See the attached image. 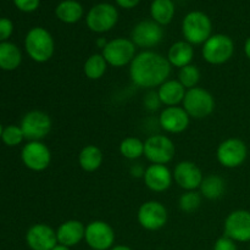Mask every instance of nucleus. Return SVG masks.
Returning a JSON list of instances; mask_svg holds the SVG:
<instances>
[{
  "instance_id": "nucleus-1",
  "label": "nucleus",
  "mask_w": 250,
  "mask_h": 250,
  "mask_svg": "<svg viewBox=\"0 0 250 250\" xmlns=\"http://www.w3.org/2000/svg\"><path fill=\"white\" fill-rule=\"evenodd\" d=\"M172 66L167 58L153 50L137 54L129 65V77L139 88L154 89L168 80Z\"/></svg>"
},
{
  "instance_id": "nucleus-2",
  "label": "nucleus",
  "mask_w": 250,
  "mask_h": 250,
  "mask_svg": "<svg viewBox=\"0 0 250 250\" xmlns=\"http://www.w3.org/2000/svg\"><path fill=\"white\" fill-rule=\"evenodd\" d=\"M24 48L29 58L38 63L50 60L55 51L53 36L43 27H34L24 38Z\"/></svg>"
},
{
  "instance_id": "nucleus-3",
  "label": "nucleus",
  "mask_w": 250,
  "mask_h": 250,
  "mask_svg": "<svg viewBox=\"0 0 250 250\" xmlns=\"http://www.w3.org/2000/svg\"><path fill=\"white\" fill-rule=\"evenodd\" d=\"M212 24L208 15L202 11H192L182 22V34L186 42L192 45L204 44L211 37Z\"/></svg>"
},
{
  "instance_id": "nucleus-4",
  "label": "nucleus",
  "mask_w": 250,
  "mask_h": 250,
  "mask_svg": "<svg viewBox=\"0 0 250 250\" xmlns=\"http://www.w3.org/2000/svg\"><path fill=\"white\" fill-rule=\"evenodd\" d=\"M182 107L192 119H205L215 110V99L209 90L194 87L186 92Z\"/></svg>"
},
{
  "instance_id": "nucleus-5",
  "label": "nucleus",
  "mask_w": 250,
  "mask_h": 250,
  "mask_svg": "<svg viewBox=\"0 0 250 250\" xmlns=\"http://www.w3.org/2000/svg\"><path fill=\"white\" fill-rule=\"evenodd\" d=\"M234 54V43L226 34H214L202 48L203 59L210 65H224Z\"/></svg>"
},
{
  "instance_id": "nucleus-6",
  "label": "nucleus",
  "mask_w": 250,
  "mask_h": 250,
  "mask_svg": "<svg viewBox=\"0 0 250 250\" xmlns=\"http://www.w3.org/2000/svg\"><path fill=\"white\" fill-rule=\"evenodd\" d=\"M136 49V45L131 39L115 38L107 42L102 50V55L104 56L107 65L120 68L131 65L137 55Z\"/></svg>"
},
{
  "instance_id": "nucleus-7",
  "label": "nucleus",
  "mask_w": 250,
  "mask_h": 250,
  "mask_svg": "<svg viewBox=\"0 0 250 250\" xmlns=\"http://www.w3.org/2000/svg\"><path fill=\"white\" fill-rule=\"evenodd\" d=\"M176 154V146L171 138L163 134H153L144 142V156L151 164L167 165Z\"/></svg>"
},
{
  "instance_id": "nucleus-8",
  "label": "nucleus",
  "mask_w": 250,
  "mask_h": 250,
  "mask_svg": "<svg viewBox=\"0 0 250 250\" xmlns=\"http://www.w3.org/2000/svg\"><path fill=\"white\" fill-rule=\"evenodd\" d=\"M217 161L226 168H236L243 165L248 158V148L239 138H229L219 144L216 150Z\"/></svg>"
},
{
  "instance_id": "nucleus-9",
  "label": "nucleus",
  "mask_w": 250,
  "mask_h": 250,
  "mask_svg": "<svg viewBox=\"0 0 250 250\" xmlns=\"http://www.w3.org/2000/svg\"><path fill=\"white\" fill-rule=\"evenodd\" d=\"M20 127L23 132L24 138L28 139L29 142L42 141L50 133L53 121L46 112L33 110V111L27 112L22 117Z\"/></svg>"
},
{
  "instance_id": "nucleus-10",
  "label": "nucleus",
  "mask_w": 250,
  "mask_h": 250,
  "mask_svg": "<svg viewBox=\"0 0 250 250\" xmlns=\"http://www.w3.org/2000/svg\"><path fill=\"white\" fill-rule=\"evenodd\" d=\"M167 209L156 200L143 203L137 212L138 224L146 231H159L167 224Z\"/></svg>"
},
{
  "instance_id": "nucleus-11",
  "label": "nucleus",
  "mask_w": 250,
  "mask_h": 250,
  "mask_svg": "<svg viewBox=\"0 0 250 250\" xmlns=\"http://www.w3.org/2000/svg\"><path fill=\"white\" fill-rule=\"evenodd\" d=\"M84 241L93 250H110L115 244V231L107 222L95 220L85 226Z\"/></svg>"
},
{
  "instance_id": "nucleus-12",
  "label": "nucleus",
  "mask_w": 250,
  "mask_h": 250,
  "mask_svg": "<svg viewBox=\"0 0 250 250\" xmlns=\"http://www.w3.org/2000/svg\"><path fill=\"white\" fill-rule=\"evenodd\" d=\"M119 20V12L111 4L102 2L89 10L87 15V26L94 33H105L115 27Z\"/></svg>"
},
{
  "instance_id": "nucleus-13",
  "label": "nucleus",
  "mask_w": 250,
  "mask_h": 250,
  "mask_svg": "<svg viewBox=\"0 0 250 250\" xmlns=\"http://www.w3.org/2000/svg\"><path fill=\"white\" fill-rule=\"evenodd\" d=\"M21 159L27 168L34 172H41L50 165V149L42 141H31L22 148Z\"/></svg>"
},
{
  "instance_id": "nucleus-14",
  "label": "nucleus",
  "mask_w": 250,
  "mask_h": 250,
  "mask_svg": "<svg viewBox=\"0 0 250 250\" xmlns=\"http://www.w3.org/2000/svg\"><path fill=\"white\" fill-rule=\"evenodd\" d=\"M163 38V27L150 20H144V21L137 23L131 33V41L133 42L134 45L146 49V50L158 46Z\"/></svg>"
},
{
  "instance_id": "nucleus-15",
  "label": "nucleus",
  "mask_w": 250,
  "mask_h": 250,
  "mask_svg": "<svg viewBox=\"0 0 250 250\" xmlns=\"http://www.w3.org/2000/svg\"><path fill=\"white\" fill-rule=\"evenodd\" d=\"M225 236L239 243L250 242V211L234 210L226 217L224 224Z\"/></svg>"
},
{
  "instance_id": "nucleus-16",
  "label": "nucleus",
  "mask_w": 250,
  "mask_h": 250,
  "mask_svg": "<svg viewBox=\"0 0 250 250\" xmlns=\"http://www.w3.org/2000/svg\"><path fill=\"white\" fill-rule=\"evenodd\" d=\"M173 181L180 188L187 190H197L199 189L200 185L203 182L202 170L195 163L189 160H185L178 163L175 166V170L172 172Z\"/></svg>"
},
{
  "instance_id": "nucleus-17",
  "label": "nucleus",
  "mask_w": 250,
  "mask_h": 250,
  "mask_svg": "<svg viewBox=\"0 0 250 250\" xmlns=\"http://www.w3.org/2000/svg\"><path fill=\"white\" fill-rule=\"evenodd\" d=\"M26 243L31 250H51L58 244L56 231L46 224H36L26 233Z\"/></svg>"
},
{
  "instance_id": "nucleus-18",
  "label": "nucleus",
  "mask_w": 250,
  "mask_h": 250,
  "mask_svg": "<svg viewBox=\"0 0 250 250\" xmlns=\"http://www.w3.org/2000/svg\"><path fill=\"white\" fill-rule=\"evenodd\" d=\"M189 124V115L182 106H166L159 116V125L167 133H182L188 128Z\"/></svg>"
},
{
  "instance_id": "nucleus-19",
  "label": "nucleus",
  "mask_w": 250,
  "mask_h": 250,
  "mask_svg": "<svg viewBox=\"0 0 250 250\" xmlns=\"http://www.w3.org/2000/svg\"><path fill=\"white\" fill-rule=\"evenodd\" d=\"M143 180L151 192L163 193L172 186L173 175L166 165L151 164L146 168Z\"/></svg>"
},
{
  "instance_id": "nucleus-20",
  "label": "nucleus",
  "mask_w": 250,
  "mask_h": 250,
  "mask_svg": "<svg viewBox=\"0 0 250 250\" xmlns=\"http://www.w3.org/2000/svg\"><path fill=\"white\" fill-rule=\"evenodd\" d=\"M84 233L85 226L78 220H67L56 229L58 243L68 248L80 244L84 239Z\"/></svg>"
},
{
  "instance_id": "nucleus-21",
  "label": "nucleus",
  "mask_w": 250,
  "mask_h": 250,
  "mask_svg": "<svg viewBox=\"0 0 250 250\" xmlns=\"http://www.w3.org/2000/svg\"><path fill=\"white\" fill-rule=\"evenodd\" d=\"M187 89L181 84L178 80H167L158 88V97L161 105L165 106H178L182 104Z\"/></svg>"
},
{
  "instance_id": "nucleus-22",
  "label": "nucleus",
  "mask_w": 250,
  "mask_h": 250,
  "mask_svg": "<svg viewBox=\"0 0 250 250\" xmlns=\"http://www.w3.org/2000/svg\"><path fill=\"white\" fill-rule=\"evenodd\" d=\"M166 58L172 67L182 68L192 63L194 58V48L186 41L176 42L170 46Z\"/></svg>"
},
{
  "instance_id": "nucleus-23",
  "label": "nucleus",
  "mask_w": 250,
  "mask_h": 250,
  "mask_svg": "<svg viewBox=\"0 0 250 250\" xmlns=\"http://www.w3.org/2000/svg\"><path fill=\"white\" fill-rule=\"evenodd\" d=\"M103 160V151L98 148L97 146L88 144L81 149L78 154V165L81 166L85 172H94L102 166Z\"/></svg>"
},
{
  "instance_id": "nucleus-24",
  "label": "nucleus",
  "mask_w": 250,
  "mask_h": 250,
  "mask_svg": "<svg viewBox=\"0 0 250 250\" xmlns=\"http://www.w3.org/2000/svg\"><path fill=\"white\" fill-rule=\"evenodd\" d=\"M22 53L19 46L10 42L0 43V68L4 71H14L21 65Z\"/></svg>"
},
{
  "instance_id": "nucleus-25",
  "label": "nucleus",
  "mask_w": 250,
  "mask_h": 250,
  "mask_svg": "<svg viewBox=\"0 0 250 250\" xmlns=\"http://www.w3.org/2000/svg\"><path fill=\"white\" fill-rule=\"evenodd\" d=\"M225 190H226V183L224 178L219 175L204 176L199 187V193L202 197L209 200L220 199L225 194Z\"/></svg>"
},
{
  "instance_id": "nucleus-26",
  "label": "nucleus",
  "mask_w": 250,
  "mask_h": 250,
  "mask_svg": "<svg viewBox=\"0 0 250 250\" xmlns=\"http://www.w3.org/2000/svg\"><path fill=\"white\" fill-rule=\"evenodd\" d=\"M56 17L63 23H76L83 16V7L76 0H63L56 6Z\"/></svg>"
},
{
  "instance_id": "nucleus-27",
  "label": "nucleus",
  "mask_w": 250,
  "mask_h": 250,
  "mask_svg": "<svg viewBox=\"0 0 250 250\" xmlns=\"http://www.w3.org/2000/svg\"><path fill=\"white\" fill-rule=\"evenodd\" d=\"M153 21L160 26H166L175 16V4L172 0H154L150 6Z\"/></svg>"
},
{
  "instance_id": "nucleus-28",
  "label": "nucleus",
  "mask_w": 250,
  "mask_h": 250,
  "mask_svg": "<svg viewBox=\"0 0 250 250\" xmlns=\"http://www.w3.org/2000/svg\"><path fill=\"white\" fill-rule=\"evenodd\" d=\"M107 62L105 61L104 56L102 54H92L87 60L84 61L83 65V72L85 77L92 81L100 80L104 77L107 70Z\"/></svg>"
},
{
  "instance_id": "nucleus-29",
  "label": "nucleus",
  "mask_w": 250,
  "mask_h": 250,
  "mask_svg": "<svg viewBox=\"0 0 250 250\" xmlns=\"http://www.w3.org/2000/svg\"><path fill=\"white\" fill-rule=\"evenodd\" d=\"M120 154L128 160L144 156V142L137 137H127L120 143Z\"/></svg>"
},
{
  "instance_id": "nucleus-30",
  "label": "nucleus",
  "mask_w": 250,
  "mask_h": 250,
  "mask_svg": "<svg viewBox=\"0 0 250 250\" xmlns=\"http://www.w3.org/2000/svg\"><path fill=\"white\" fill-rule=\"evenodd\" d=\"M202 194L198 190H187L178 199V208L186 214H193L202 205Z\"/></svg>"
},
{
  "instance_id": "nucleus-31",
  "label": "nucleus",
  "mask_w": 250,
  "mask_h": 250,
  "mask_svg": "<svg viewBox=\"0 0 250 250\" xmlns=\"http://www.w3.org/2000/svg\"><path fill=\"white\" fill-rule=\"evenodd\" d=\"M178 81L187 90L198 87V83L200 81V70L198 68V66L193 65V63L185 66V67L180 68Z\"/></svg>"
},
{
  "instance_id": "nucleus-32",
  "label": "nucleus",
  "mask_w": 250,
  "mask_h": 250,
  "mask_svg": "<svg viewBox=\"0 0 250 250\" xmlns=\"http://www.w3.org/2000/svg\"><path fill=\"white\" fill-rule=\"evenodd\" d=\"M24 134L22 132L21 127L15 126V125H10V126H6L4 128V132H2L1 141L4 142L5 146H16L19 144H21L23 142Z\"/></svg>"
},
{
  "instance_id": "nucleus-33",
  "label": "nucleus",
  "mask_w": 250,
  "mask_h": 250,
  "mask_svg": "<svg viewBox=\"0 0 250 250\" xmlns=\"http://www.w3.org/2000/svg\"><path fill=\"white\" fill-rule=\"evenodd\" d=\"M14 31V24L9 19H0V43L6 42L11 37Z\"/></svg>"
},
{
  "instance_id": "nucleus-34",
  "label": "nucleus",
  "mask_w": 250,
  "mask_h": 250,
  "mask_svg": "<svg viewBox=\"0 0 250 250\" xmlns=\"http://www.w3.org/2000/svg\"><path fill=\"white\" fill-rule=\"evenodd\" d=\"M212 250H238V248H237L236 242L232 241V239L229 238V237L222 236L216 239V242L214 243V248H212Z\"/></svg>"
},
{
  "instance_id": "nucleus-35",
  "label": "nucleus",
  "mask_w": 250,
  "mask_h": 250,
  "mask_svg": "<svg viewBox=\"0 0 250 250\" xmlns=\"http://www.w3.org/2000/svg\"><path fill=\"white\" fill-rule=\"evenodd\" d=\"M14 2L17 9L23 12H32L39 6V0H14Z\"/></svg>"
},
{
  "instance_id": "nucleus-36",
  "label": "nucleus",
  "mask_w": 250,
  "mask_h": 250,
  "mask_svg": "<svg viewBox=\"0 0 250 250\" xmlns=\"http://www.w3.org/2000/svg\"><path fill=\"white\" fill-rule=\"evenodd\" d=\"M144 104H146V106L148 107L149 110L159 109V106L161 105V103H160V99H159V97H158V93L156 92L149 93V94L146 97V99H144Z\"/></svg>"
},
{
  "instance_id": "nucleus-37",
  "label": "nucleus",
  "mask_w": 250,
  "mask_h": 250,
  "mask_svg": "<svg viewBox=\"0 0 250 250\" xmlns=\"http://www.w3.org/2000/svg\"><path fill=\"white\" fill-rule=\"evenodd\" d=\"M144 172H146V168L141 165V164H136V165H132L129 168V173H131L133 177H143Z\"/></svg>"
},
{
  "instance_id": "nucleus-38",
  "label": "nucleus",
  "mask_w": 250,
  "mask_h": 250,
  "mask_svg": "<svg viewBox=\"0 0 250 250\" xmlns=\"http://www.w3.org/2000/svg\"><path fill=\"white\" fill-rule=\"evenodd\" d=\"M116 2L124 9H132L138 5L139 0H116Z\"/></svg>"
},
{
  "instance_id": "nucleus-39",
  "label": "nucleus",
  "mask_w": 250,
  "mask_h": 250,
  "mask_svg": "<svg viewBox=\"0 0 250 250\" xmlns=\"http://www.w3.org/2000/svg\"><path fill=\"white\" fill-rule=\"evenodd\" d=\"M244 53H246V56L250 60V37L244 43Z\"/></svg>"
},
{
  "instance_id": "nucleus-40",
  "label": "nucleus",
  "mask_w": 250,
  "mask_h": 250,
  "mask_svg": "<svg viewBox=\"0 0 250 250\" xmlns=\"http://www.w3.org/2000/svg\"><path fill=\"white\" fill-rule=\"evenodd\" d=\"M110 250H133L132 248L127 246H122V244H119V246H114Z\"/></svg>"
},
{
  "instance_id": "nucleus-41",
  "label": "nucleus",
  "mask_w": 250,
  "mask_h": 250,
  "mask_svg": "<svg viewBox=\"0 0 250 250\" xmlns=\"http://www.w3.org/2000/svg\"><path fill=\"white\" fill-rule=\"evenodd\" d=\"M106 43H107V42L105 41L104 38H100V39H98V41H97V45L99 46V48H102V50L104 49V46L106 45Z\"/></svg>"
},
{
  "instance_id": "nucleus-42",
  "label": "nucleus",
  "mask_w": 250,
  "mask_h": 250,
  "mask_svg": "<svg viewBox=\"0 0 250 250\" xmlns=\"http://www.w3.org/2000/svg\"><path fill=\"white\" fill-rule=\"evenodd\" d=\"M51 250H71L70 248H68V247H66V246H62V244H56L55 247H54L53 249Z\"/></svg>"
},
{
  "instance_id": "nucleus-43",
  "label": "nucleus",
  "mask_w": 250,
  "mask_h": 250,
  "mask_svg": "<svg viewBox=\"0 0 250 250\" xmlns=\"http://www.w3.org/2000/svg\"><path fill=\"white\" fill-rule=\"evenodd\" d=\"M2 132H4V127H2V125L0 124V139H1V136H2Z\"/></svg>"
},
{
  "instance_id": "nucleus-44",
  "label": "nucleus",
  "mask_w": 250,
  "mask_h": 250,
  "mask_svg": "<svg viewBox=\"0 0 250 250\" xmlns=\"http://www.w3.org/2000/svg\"><path fill=\"white\" fill-rule=\"evenodd\" d=\"M90 250H93V249H90Z\"/></svg>"
}]
</instances>
